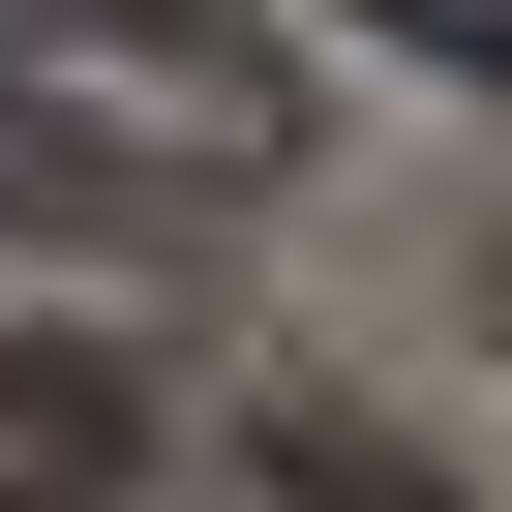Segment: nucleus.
Returning a JSON list of instances; mask_svg holds the SVG:
<instances>
[{
	"label": "nucleus",
	"instance_id": "7ed1b4c3",
	"mask_svg": "<svg viewBox=\"0 0 512 512\" xmlns=\"http://www.w3.org/2000/svg\"><path fill=\"white\" fill-rule=\"evenodd\" d=\"M362 31H392V61H482V91H512V0H362Z\"/></svg>",
	"mask_w": 512,
	"mask_h": 512
},
{
	"label": "nucleus",
	"instance_id": "f03ea898",
	"mask_svg": "<svg viewBox=\"0 0 512 512\" xmlns=\"http://www.w3.org/2000/svg\"><path fill=\"white\" fill-rule=\"evenodd\" d=\"M91 482H151V392L31 332V362H0V512H91Z\"/></svg>",
	"mask_w": 512,
	"mask_h": 512
},
{
	"label": "nucleus",
	"instance_id": "f257e3e1",
	"mask_svg": "<svg viewBox=\"0 0 512 512\" xmlns=\"http://www.w3.org/2000/svg\"><path fill=\"white\" fill-rule=\"evenodd\" d=\"M0 151L91 211H272L302 181V61L241 0H0Z\"/></svg>",
	"mask_w": 512,
	"mask_h": 512
}]
</instances>
